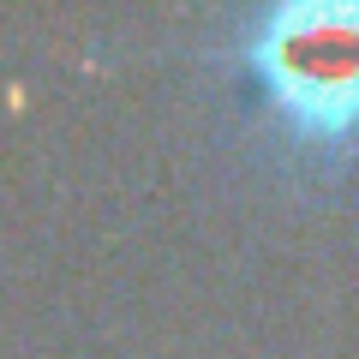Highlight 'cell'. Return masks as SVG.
<instances>
[{
  "mask_svg": "<svg viewBox=\"0 0 359 359\" xmlns=\"http://www.w3.org/2000/svg\"><path fill=\"white\" fill-rule=\"evenodd\" d=\"M245 54L294 138L335 144L359 132V0L269 6Z\"/></svg>",
  "mask_w": 359,
  "mask_h": 359,
  "instance_id": "obj_1",
  "label": "cell"
}]
</instances>
